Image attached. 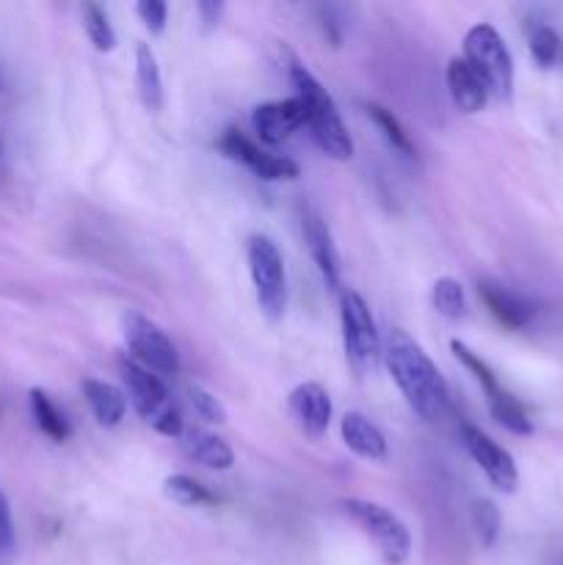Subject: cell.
<instances>
[{"label":"cell","mask_w":563,"mask_h":565,"mask_svg":"<svg viewBox=\"0 0 563 565\" xmlns=\"http://www.w3.org/2000/svg\"><path fill=\"white\" fill-rule=\"evenodd\" d=\"M464 61L484 81L486 92L500 99L511 97L513 58L500 33L489 22H480V25H472L467 31V36H464Z\"/></svg>","instance_id":"4"},{"label":"cell","mask_w":563,"mask_h":565,"mask_svg":"<svg viewBox=\"0 0 563 565\" xmlns=\"http://www.w3.org/2000/svg\"><path fill=\"white\" fill-rule=\"evenodd\" d=\"M196 9H199V14H202L204 28H213L215 22H219L221 11H224V3H215V0H202Z\"/></svg>","instance_id":"32"},{"label":"cell","mask_w":563,"mask_h":565,"mask_svg":"<svg viewBox=\"0 0 563 565\" xmlns=\"http://www.w3.org/2000/svg\"><path fill=\"white\" fill-rule=\"evenodd\" d=\"M163 491L171 502H177V505H185V508L213 505L215 502V497L210 494V491L204 489L199 480L188 478V475H171V478H166Z\"/></svg>","instance_id":"23"},{"label":"cell","mask_w":563,"mask_h":565,"mask_svg":"<svg viewBox=\"0 0 563 565\" xmlns=\"http://www.w3.org/2000/svg\"><path fill=\"white\" fill-rule=\"evenodd\" d=\"M340 511L373 541L386 563L401 565L406 561L408 552H412V535L395 513L386 511L379 502L368 500H340Z\"/></svg>","instance_id":"6"},{"label":"cell","mask_w":563,"mask_h":565,"mask_svg":"<svg viewBox=\"0 0 563 565\" xmlns=\"http://www.w3.org/2000/svg\"><path fill=\"white\" fill-rule=\"evenodd\" d=\"M450 351H453V356H456L458 362H461L464 367H467L469 373L475 375V381H478V384L484 386L486 397H495V395H500V392H502V386H500V381H497L495 370H491L489 364H486L484 359L478 356V353H475V351H469V348L464 345V342H458V340H453V342H450Z\"/></svg>","instance_id":"25"},{"label":"cell","mask_w":563,"mask_h":565,"mask_svg":"<svg viewBox=\"0 0 563 565\" xmlns=\"http://www.w3.org/2000/svg\"><path fill=\"white\" fill-rule=\"evenodd\" d=\"M83 28H86V36L99 53H110L116 47V33L110 28L108 14L99 9L97 3H83Z\"/></svg>","instance_id":"26"},{"label":"cell","mask_w":563,"mask_h":565,"mask_svg":"<svg viewBox=\"0 0 563 565\" xmlns=\"http://www.w3.org/2000/svg\"><path fill=\"white\" fill-rule=\"evenodd\" d=\"M287 412H290L293 423L309 439H320L329 430L331 423V401L329 392L320 384H301L290 392L287 401Z\"/></svg>","instance_id":"13"},{"label":"cell","mask_w":563,"mask_h":565,"mask_svg":"<svg viewBox=\"0 0 563 565\" xmlns=\"http://www.w3.org/2000/svg\"><path fill=\"white\" fill-rule=\"evenodd\" d=\"M83 395H86L88 408H92L94 419H97L103 428H116V425L125 419L127 412V397L125 392L116 390L114 384H105V381L86 379L83 381Z\"/></svg>","instance_id":"17"},{"label":"cell","mask_w":563,"mask_h":565,"mask_svg":"<svg viewBox=\"0 0 563 565\" xmlns=\"http://www.w3.org/2000/svg\"><path fill=\"white\" fill-rule=\"evenodd\" d=\"M489 412H491V417H495L502 428L511 430V434H517V436L533 434V423H530L528 412H524L522 403H519L513 395H508L506 390H502L500 395L489 397Z\"/></svg>","instance_id":"21"},{"label":"cell","mask_w":563,"mask_h":565,"mask_svg":"<svg viewBox=\"0 0 563 565\" xmlns=\"http://www.w3.org/2000/svg\"><path fill=\"white\" fill-rule=\"evenodd\" d=\"M136 14L141 17V22L149 28V31L163 33L166 17H169V6H166L163 0H141V3L136 6Z\"/></svg>","instance_id":"30"},{"label":"cell","mask_w":563,"mask_h":565,"mask_svg":"<svg viewBox=\"0 0 563 565\" xmlns=\"http://www.w3.org/2000/svg\"><path fill=\"white\" fill-rule=\"evenodd\" d=\"M461 439L467 452L472 456V461L480 467V472L489 478V483L495 486L497 491H502V494H511L519 483V472L511 452L502 450L495 439H489V436L480 428H475V425H464Z\"/></svg>","instance_id":"9"},{"label":"cell","mask_w":563,"mask_h":565,"mask_svg":"<svg viewBox=\"0 0 563 565\" xmlns=\"http://www.w3.org/2000/svg\"><path fill=\"white\" fill-rule=\"evenodd\" d=\"M136 86L138 97L149 110H158L163 105V81H160L158 58H155L152 47L138 42L136 47Z\"/></svg>","instance_id":"19"},{"label":"cell","mask_w":563,"mask_h":565,"mask_svg":"<svg viewBox=\"0 0 563 565\" xmlns=\"http://www.w3.org/2000/svg\"><path fill=\"white\" fill-rule=\"evenodd\" d=\"M431 303H434L436 312L447 320H458L467 312V296H464L461 281L453 279V276H442L434 281V290H431Z\"/></svg>","instance_id":"22"},{"label":"cell","mask_w":563,"mask_h":565,"mask_svg":"<svg viewBox=\"0 0 563 565\" xmlns=\"http://www.w3.org/2000/svg\"><path fill=\"white\" fill-rule=\"evenodd\" d=\"M384 362L412 412L425 423H436L445 414L450 392L423 345L414 342L403 329H392L384 340Z\"/></svg>","instance_id":"1"},{"label":"cell","mask_w":563,"mask_h":565,"mask_svg":"<svg viewBox=\"0 0 563 565\" xmlns=\"http://www.w3.org/2000/svg\"><path fill=\"white\" fill-rule=\"evenodd\" d=\"M28 397H31V412H33V419H36L39 430H42L47 439L59 441V445L61 441L70 439V434H72L70 423H66L64 414L55 408V403L50 401L42 390H31V395Z\"/></svg>","instance_id":"20"},{"label":"cell","mask_w":563,"mask_h":565,"mask_svg":"<svg viewBox=\"0 0 563 565\" xmlns=\"http://www.w3.org/2000/svg\"><path fill=\"white\" fill-rule=\"evenodd\" d=\"M285 58H287V77H290L293 88H296V97L304 99L307 105V125L312 130L315 141L318 147L329 154L331 160H346L353 158V141H351V132L348 127L342 125L340 119V110H337L334 99L331 94L326 92L323 86L318 83V77L290 53L285 50Z\"/></svg>","instance_id":"2"},{"label":"cell","mask_w":563,"mask_h":565,"mask_svg":"<svg viewBox=\"0 0 563 565\" xmlns=\"http://www.w3.org/2000/svg\"><path fill=\"white\" fill-rule=\"evenodd\" d=\"M14 522H11V508L6 497L0 494V561L14 555Z\"/></svg>","instance_id":"31"},{"label":"cell","mask_w":563,"mask_h":565,"mask_svg":"<svg viewBox=\"0 0 563 565\" xmlns=\"http://www.w3.org/2000/svg\"><path fill=\"white\" fill-rule=\"evenodd\" d=\"M301 125H307V105L301 97L276 99V103L257 105L252 114V127L265 143H282Z\"/></svg>","instance_id":"11"},{"label":"cell","mask_w":563,"mask_h":565,"mask_svg":"<svg viewBox=\"0 0 563 565\" xmlns=\"http://www.w3.org/2000/svg\"><path fill=\"white\" fill-rule=\"evenodd\" d=\"M246 257L259 309L268 320H282L287 309V274L279 248L270 237L252 235L248 237Z\"/></svg>","instance_id":"7"},{"label":"cell","mask_w":563,"mask_h":565,"mask_svg":"<svg viewBox=\"0 0 563 565\" xmlns=\"http://www.w3.org/2000/svg\"><path fill=\"white\" fill-rule=\"evenodd\" d=\"M368 116L375 121V127H379V130H381V136L386 138V143H390V147L395 149V152H401L403 158H408V160L414 158L412 141H408L406 130H403L401 121L395 119V114H392V110H386L384 105L370 103L368 105Z\"/></svg>","instance_id":"24"},{"label":"cell","mask_w":563,"mask_h":565,"mask_svg":"<svg viewBox=\"0 0 563 565\" xmlns=\"http://www.w3.org/2000/svg\"><path fill=\"white\" fill-rule=\"evenodd\" d=\"M180 439H182V447H185L188 456H191L196 463H202V467L226 472V469L235 463L232 447L226 445L221 436H213V434H208V430H199V428H188V430H182Z\"/></svg>","instance_id":"18"},{"label":"cell","mask_w":563,"mask_h":565,"mask_svg":"<svg viewBox=\"0 0 563 565\" xmlns=\"http://www.w3.org/2000/svg\"><path fill=\"white\" fill-rule=\"evenodd\" d=\"M119 375L125 384L127 397H130L132 408L141 414L144 423L152 425L158 434L174 436L180 439L185 425H182L180 412H177L174 401H171L169 390H166L163 379L152 375L149 370L138 367L132 359H119Z\"/></svg>","instance_id":"3"},{"label":"cell","mask_w":563,"mask_h":565,"mask_svg":"<svg viewBox=\"0 0 563 565\" xmlns=\"http://www.w3.org/2000/svg\"><path fill=\"white\" fill-rule=\"evenodd\" d=\"M472 522H475V533H478L480 544L489 550V546L497 544V535H500L502 519L500 511H497L495 502L489 500H478L472 505Z\"/></svg>","instance_id":"27"},{"label":"cell","mask_w":563,"mask_h":565,"mask_svg":"<svg viewBox=\"0 0 563 565\" xmlns=\"http://www.w3.org/2000/svg\"><path fill=\"white\" fill-rule=\"evenodd\" d=\"M219 149L226 154V158L246 166V169L252 171L254 177H259V180L279 182V180H296L298 177V166L293 163V160L263 152L257 143L248 141V138L237 130H226L224 136H221Z\"/></svg>","instance_id":"10"},{"label":"cell","mask_w":563,"mask_h":565,"mask_svg":"<svg viewBox=\"0 0 563 565\" xmlns=\"http://www.w3.org/2000/svg\"><path fill=\"white\" fill-rule=\"evenodd\" d=\"M125 340L132 353V362L138 367L149 370L158 379H171L180 373V356H177L174 342L169 340L158 323L138 312L125 315Z\"/></svg>","instance_id":"8"},{"label":"cell","mask_w":563,"mask_h":565,"mask_svg":"<svg viewBox=\"0 0 563 565\" xmlns=\"http://www.w3.org/2000/svg\"><path fill=\"white\" fill-rule=\"evenodd\" d=\"M301 232H304V241H307V248H309V254H312L315 265H318L320 274H323L326 285H329L331 290H340L342 287L340 252H337L334 237H331L326 221L320 218L312 207H301Z\"/></svg>","instance_id":"12"},{"label":"cell","mask_w":563,"mask_h":565,"mask_svg":"<svg viewBox=\"0 0 563 565\" xmlns=\"http://www.w3.org/2000/svg\"><path fill=\"white\" fill-rule=\"evenodd\" d=\"M557 53H561V36L550 25H539L530 33V55H533L535 64L546 70V66L555 64Z\"/></svg>","instance_id":"28"},{"label":"cell","mask_w":563,"mask_h":565,"mask_svg":"<svg viewBox=\"0 0 563 565\" xmlns=\"http://www.w3.org/2000/svg\"><path fill=\"white\" fill-rule=\"evenodd\" d=\"M340 320H342V345H346V359L359 375L373 373L379 367L381 356V337L375 329V320L370 307L359 292L346 290L340 296Z\"/></svg>","instance_id":"5"},{"label":"cell","mask_w":563,"mask_h":565,"mask_svg":"<svg viewBox=\"0 0 563 565\" xmlns=\"http://www.w3.org/2000/svg\"><path fill=\"white\" fill-rule=\"evenodd\" d=\"M340 434L348 450L357 452L359 458H368V461H384L386 458L384 434L364 414L348 412L340 423Z\"/></svg>","instance_id":"15"},{"label":"cell","mask_w":563,"mask_h":565,"mask_svg":"<svg viewBox=\"0 0 563 565\" xmlns=\"http://www.w3.org/2000/svg\"><path fill=\"white\" fill-rule=\"evenodd\" d=\"M478 296L480 301L486 303V309L495 315L497 323L506 326V329L511 331L524 329V326L530 323V318L535 315L533 303L524 301L522 296H517V292L506 290V287L500 285H489V281H484V285H478Z\"/></svg>","instance_id":"14"},{"label":"cell","mask_w":563,"mask_h":565,"mask_svg":"<svg viewBox=\"0 0 563 565\" xmlns=\"http://www.w3.org/2000/svg\"><path fill=\"white\" fill-rule=\"evenodd\" d=\"M188 401H191L193 412H196L202 419H208V423H219V425L226 423L224 403H221L213 392L202 390L199 384H191L188 386Z\"/></svg>","instance_id":"29"},{"label":"cell","mask_w":563,"mask_h":565,"mask_svg":"<svg viewBox=\"0 0 563 565\" xmlns=\"http://www.w3.org/2000/svg\"><path fill=\"white\" fill-rule=\"evenodd\" d=\"M447 88H450L453 103L464 114H478L486 105V99H489L484 81L475 75L472 66L464 58H450V64H447Z\"/></svg>","instance_id":"16"}]
</instances>
